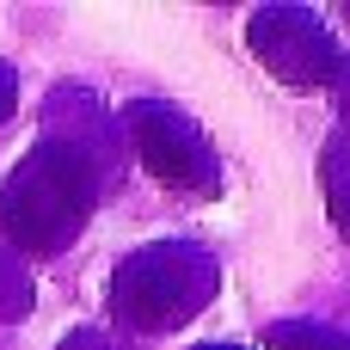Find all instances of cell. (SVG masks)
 <instances>
[{"mask_svg": "<svg viewBox=\"0 0 350 350\" xmlns=\"http://www.w3.org/2000/svg\"><path fill=\"white\" fill-rule=\"evenodd\" d=\"M98 191H105V172L86 154H74L68 142L43 135L0 185V234L12 240V252L55 258L80 240Z\"/></svg>", "mask_w": 350, "mask_h": 350, "instance_id": "1", "label": "cell"}, {"mask_svg": "<svg viewBox=\"0 0 350 350\" xmlns=\"http://www.w3.org/2000/svg\"><path fill=\"white\" fill-rule=\"evenodd\" d=\"M221 289V265L191 246V240H154L142 252H129L111 277V320L129 338H154V332H178L191 326Z\"/></svg>", "mask_w": 350, "mask_h": 350, "instance_id": "2", "label": "cell"}, {"mask_svg": "<svg viewBox=\"0 0 350 350\" xmlns=\"http://www.w3.org/2000/svg\"><path fill=\"white\" fill-rule=\"evenodd\" d=\"M123 142L135 148V160L178 197H215L221 191V154L203 135V123L166 98H135L123 105Z\"/></svg>", "mask_w": 350, "mask_h": 350, "instance_id": "3", "label": "cell"}, {"mask_svg": "<svg viewBox=\"0 0 350 350\" xmlns=\"http://www.w3.org/2000/svg\"><path fill=\"white\" fill-rule=\"evenodd\" d=\"M246 43H252V55L277 74V80H289V86H332V74H338V37L320 25V12H308V6H258L252 18H246Z\"/></svg>", "mask_w": 350, "mask_h": 350, "instance_id": "4", "label": "cell"}, {"mask_svg": "<svg viewBox=\"0 0 350 350\" xmlns=\"http://www.w3.org/2000/svg\"><path fill=\"white\" fill-rule=\"evenodd\" d=\"M265 350H350V332L326 320H277L265 326Z\"/></svg>", "mask_w": 350, "mask_h": 350, "instance_id": "5", "label": "cell"}, {"mask_svg": "<svg viewBox=\"0 0 350 350\" xmlns=\"http://www.w3.org/2000/svg\"><path fill=\"white\" fill-rule=\"evenodd\" d=\"M320 178H326V209H332V221L345 228V240H350V135H338L320 154Z\"/></svg>", "mask_w": 350, "mask_h": 350, "instance_id": "6", "label": "cell"}, {"mask_svg": "<svg viewBox=\"0 0 350 350\" xmlns=\"http://www.w3.org/2000/svg\"><path fill=\"white\" fill-rule=\"evenodd\" d=\"M37 301V283L25 277V258L12 246H0V320H25Z\"/></svg>", "mask_w": 350, "mask_h": 350, "instance_id": "7", "label": "cell"}, {"mask_svg": "<svg viewBox=\"0 0 350 350\" xmlns=\"http://www.w3.org/2000/svg\"><path fill=\"white\" fill-rule=\"evenodd\" d=\"M62 350H129L123 338H111V332H98V326H86V332H68Z\"/></svg>", "mask_w": 350, "mask_h": 350, "instance_id": "8", "label": "cell"}, {"mask_svg": "<svg viewBox=\"0 0 350 350\" xmlns=\"http://www.w3.org/2000/svg\"><path fill=\"white\" fill-rule=\"evenodd\" d=\"M18 111V74H12V62H0V123Z\"/></svg>", "mask_w": 350, "mask_h": 350, "instance_id": "9", "label": "cell"}, {"mask_svg": "<svg viewBox=\"0 0 350 350\" xmlns=\"http://www.w3.org/2000/svg\"><path fill=\"white\" fill-rule=\"evenodd\" d=\"M332 105H338V117H345V129H350V55L338 62V74H332Z\"/></svg>", "mask_w": 350, "mask_h": 350, "instance_id": "10", "label": "cell"}, {"mask_svg": "<svg viewBox=\"0 0 350 350\" xmlns=\"http://www.w3.org/2000/svg\"><path fill=\"white\" fill-rule=\"evenodd\" d=\"M197 350H240V345H197Z\"/></svg>", "mask_w": 350, "mask_h": 350, "instance_id": "11", "label": "cell"}, {"mask_svg": "<svg viewBox=\"0 0 350 350\" xmlns=\"http://www.w3.org/2000/svg\"><path fill=\"white\" fill-rule=\"evenodd\" d=\"M345 18H350V6H345Z\"/></svg>", "mask_w": 350, "mask_h": 350, "instance_id": "12", "label": "cell"}]
</instances>
